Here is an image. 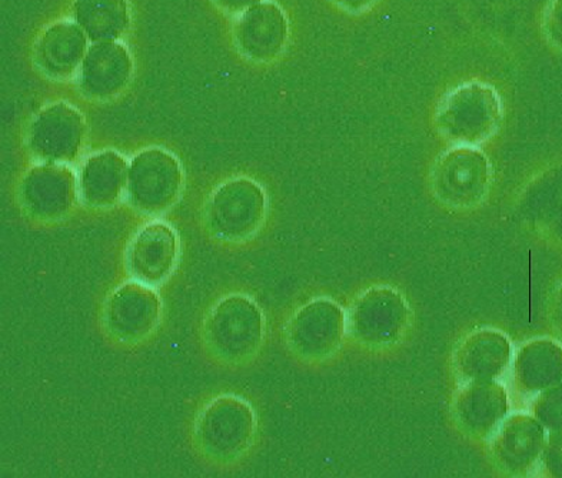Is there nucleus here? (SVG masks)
Here are the masks:
<instances>
[{
    "instance_id": "1",
    "label": "nucleus",
    "mask_w": 562,
    "mask_h": 478,
    "mask_svg": "<svg viewBox=\"0 0 562 478\" xmlns=\"http://www.w3.org/2000/svg\"><path fill=\"white\" fill-rule=\"evenodd\" d=\"M266 317L258 303L244 293L221 297L202 325V342L216 363L244 367L261 352Z\"/></svg>"
},
{
    "instance_id": "2",
    "label": "nucleus",
    "mask_w": 562,
    "mask_h": 478,
    "mask_svg": "<svg viewBox=\"0 0 562 478\" xmlns=\"http://www.w3.org/2000/svg\"><path fill=\"white\" fill-rule=\"evenodd\" d=\"M258 433L257 411L243 396L225 392L202 407L193 423V444L206 462L231 466L247 456Z\"/></svg>"
},
{
    "instance_id": "3",
    "label": "nucleus",
    "mask_w": 562,
    "mask_h": 478,
    "mask_svg": "<svg viewBox=\"0 0 562 478\" xmlns=\"http://www.w3.org/2000/svg\"><path fill=\"white\" fill-rule=\"evenodd\" d=\"M503 102L497 89L480 80L453 88L439 102V134L456 146H479L497 134L503 123Z\"/></svg>"
},
{
    "instance_id": "4",
    "label": "nucleus",
    "mask_w": 562,
    "mask_h": 478,
    "mask_svg": "<svg viewBox=\"0 0 562 478\" xmlns=\"http://www.w3.org/2000/svg\"><path fill=\"white\" fill-rule=\"evenodd\" d=\"M268 198L254 179L239 177L220 184L207 198L205 225L216 240L243 243L266 221Z\"/></svg>"
},
{
    "instance_id": "5",
    "label": "nucleus",
    "mask_w": 562,
    "mask_h": 478,
    "mask_svg": "<svg viewBox=\"0 0 562 478\" xmlns=\"http://www.w3.org/2000/svg\"><path fill=\"white\" fill-rule=\"evenodd\" d=\"M186 173L177 156L164 148H148L130 162L126 201L145 216L171 210L182 195Z\"/></svg>"
},
{
    "instance_id": "6",
    "label": "nucleus",
    "mask_w": 562,
    "mask_h": 478,
    "mask_svg": "<svg viewBox=\"0 0 562 478\" xmlns=\"http://www.w3.org/2000/svg\"><path fill=\"white\" fill-rule=\"evenodd\" d=\"M162 316L164 301L157 287L131 278L108 296L101 320L112 342L132 348L157 333Z\"/></svg>"
},
{
    "instance_id": "7",
    "label": "nucleus",
    "mask_w": 562,
    "mask_h": 478,
    "mask_svg": "<svg viewBox=\"0 0 562 478\" xmlns=\"http://www.w3.org/2000/svg\"><path fill=\"white\" fill-rule=\"evenodd\" d=\"M18 195L22 209L33 220H63L78 201V174L70 164L37 162L22 178Z\"/></svg>"
},
{
    "instance_id": "8",
    "label": "nucleus",
    "mask_w": 562,
    "mask_h": 478,
    "mask_svg": "<svg viewBox=\"0 0 562 478\" xmlns=\"http://www.w3.org/2000/svg\"><path fill=\"white\" fill-rule=\"evenodd\" d=\"M87 139V121L68 102L47 105L32 121L27 149L37 162L74 163Z\"/></svg>"
},
{
    "instance_id": "9",
    "label": "nucleus",
    "mask_w": 562,
    "mask_h": 478,
    "mask_svg": "<svg viewBox=\"0 0 562 478\" xmlns=\"http://www.w3.org/2000/svg\"><path fill=\"white\" fill-rule=\"evenodd\" d=\"M488 182V159L476 146H453L434 169L437 195L451 206L476 205L485 196Z\"/></svg>"
},
{
    "instance_id": "10",
    "label": "nucleus",
    "mask_w": 562,
    "mask_h": 478,
    "mask_svg": "<svg viewBox=\"0 0 562 478\" xmlns=\"http://www.w3.org/2000/svg\"><path fill=\"white\" fill-rule=\"evenodd\" d=\"M181 241L173 226L162 220L145 225L132 239L126 252L131 278L149 286H162L177 269Z\"/></svg>"
},
{
    "instance_id": "11",
    "label": "nucleus",
    "mask_w": 562,
    "mask_h": 478,
    "mask_svg": "<svg viewBox=\"0 0 562 478\" xmlns=\"http://www.w3.org/2000/svg\"><path fill=\"white\" fill-rule=\"evenodd\" d=\"M290 37V23L280 4L263 0L240 13L235 26L240 54L258 64L280 58Z\"/></svg>"
},
{
    "instance_id": "12",
    "label": "nucleus",
    "mask_w": 562,
    "mask_h": 478,
    "mask_svg": "<svg viewBox=\"0 0 562 478\" xmlns=\"http://www.w3.org/2000/svg\"><path fill=\"white\" fill-rule=\"evenodd\" d=\"M134 75L130 49L117 42H99L89 46L78 73L80 93L94 101H108L124 92Z\"/></svg>"
},
{
    "instance_id": "13",
    "label": "nucleus",
    "mask_w": 562,
    "mask_h": 478,
    "mask_svg": "<svg viewBox=\"0 0 562 478\" xmlns=\"http://www.w3.org/2000/svg\"><path fill=\"white\" fill-rule=\"evenodd\" d=\"M130 162L113 149L97 151L85 159L78 173L79 201L92 210H108L126 196Z\"/></svg>"
},
{
    "instance_id": "14",
    "label": "nucleus",
    "mask_w": 562,
    "mask_h": 478,
    "mask_svg": "<svg viewBox=\"0 0 562 478\" xmlns=\"http://www.w3.org/2000/svg\"><path fill=\"white\" fill-rule=\"evenodd\" d=\"M89 42L87 33L77 22H56L36 42V66L46 78L66 82L79 73L89 50Z\"/></svg>"
},
{
    "instance_id": "15",
    "label": "nucleus",
    "mask_w": 562,
    "mask_h": 478,
    "mask_svg": "<svg viewBox=\"0 0 562 478\" xmlns=\"http://www.w3.org/2000/svg\"><path fill=\"white\" fill-rule=\"evenodd\" d=\"M335 329L333 309L328 303L316 300L292 317L286 330L288 344L302 358L323 357L335 342Z\"/></svg>"
},
{
    "instance_id": "16",
    "label": "nucleus",
    "mask_w": 562,
    "mask_h": 478,
    "mask_svg": "<svg viewBox=\"0 0 562 478\" xmlns=\"http://www.w3.org/2000/svg\"><path fill=\"white\" fill-rule=\"evenodd\" d=\"M72 16L92 44L117 42L131 26L127 0H75Z\"/></svg>"
},
{
    "instance_id": "17",
    "label": "nucleus",
    "mask_w": 562,
    "mask_h": 478,
    "mask_svg": "<svg viewBox=\"0 0 562 478\" xmlns=\"http://www.w3.org/2000/svg\"><path fill=\"white\" fill-rule=\"evenodd\" d=\"M544 27L548 41L562 50V0H552L547 8Z\"/></svg>"
},
{
    "instance_id": "18",
    "label": "nucleus",
    "mask_w": 562,
    "mask_h": 478,
    "mask_svg": "<svg viewBox=\"0 0 562 478\" xmlns=\"http://www.w3.org/2000/svg\"><path fill=\"white\" fill-rule=\"evenodd\" d=\"M542 418L554 428H562V385L546 397Z\"/></svg>"
},
{
    "instance_id": "19",
    "label": "nucleus",
    "mask_w": 562,
    "mask_h": 478,
    "mask_svg": "<svg viewBox=\"0 0 562 478\" xmlns=\"http://www.w3.org/2000/svg\"><path fill=\"white\" fill-rule=\"evenodd\" d=\"M335 7L342 9L344 12L351 15H360V13L370 11L378 3V0H330Z\"/></svg>"
},
{
    "instance_id": "20",
    "label": "nucleus",
    "mask_w": 562,
    "mask_h": 478,
    "mask_svg": "<svg viewBox=\"0 0 562 478\" xmlns=\"http://www.w3.org/2000/svg\"><path fill=\"white\" fill-rule=\"evenodd\" d=\"M214 2L218 4L221 9H224L225 12L236 15V13L248 11L249 8L263 2V0H214Z\"/></svg>"
},
{
    "instance_id": "21",
    "label": "nucleus",
    "mask_w": 562,
    "mask_h": 478,
    "mask_svg": "<svg viewBox=\"0 0 562 478\" xmlns=\"http://www.w3.org/2000/svg\"><path fill=\"white\" fill-rule=\"evenodd\" d=\"M548 462L557 476H562V434L552 439L550 449H548Z\"/></svg>"
}]
</instances>
